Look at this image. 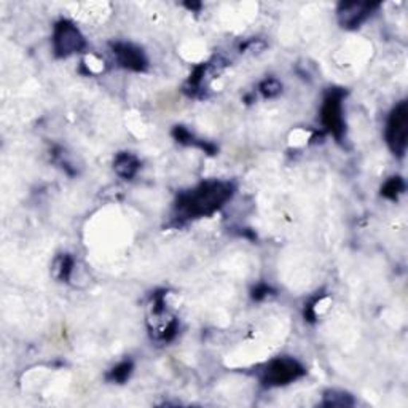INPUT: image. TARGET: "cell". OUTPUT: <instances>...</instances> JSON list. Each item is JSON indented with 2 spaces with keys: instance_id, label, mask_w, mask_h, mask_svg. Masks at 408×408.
Here are the masks:
<instances>
[{
  "instance_id": "1",
  "label": "cell",
  "mask_w": 408,
  "mask_h": 408,
  "mask_svg": "<svg viewBox=\"0 0 408 408\" xmlns=\"http://www.w3.org/2000/svg\"><path fill=\"white\" fill-rule=\"evenodd\" d=\"M231 194H233V187L228 182H204L193 190L180 194L175 208L184 217L209 216L222 208Z\"/></svg>"
},
{
  "instance_id": "2",
  "label": "cell",
  "mask_w": 408,
  "mask_h": 408,
  "mask_svg": "<svg viewBox=\"0 0 408 408\" xmlns=\"http://www.w3.org/2000/svg\"><path fill=\"white\" fill-rule=\"evenodd\" d=\"M407 136H408V106L405 101L395 106L394 111L389 115L386 139L389 149L394 155L404 156L407 150Z\"/></svg>"
},
{
  "instance_id": "3",
  "label": "cell",
  "mask_w": 408,
  "mask_h": 408,
  "mask_svg": "<svg viewBox=\"0 0 408 408\" xmlns=\"http://www.w3.org/2000/svg\"><path fill=\"white\" fill-rule=\"evenodd\" d=\"M53 45L58 56H70L83 50L85 39L74 24L63 20L54 26Z\"/></svg>"
},
{
  "instance_id": "4",
  "label": "cell",
  "mask_w": 408,
  "mask_h": 408,
  "mask_svg": "<svg viewBox=\"0 0 408 408\" xmlns=\"http://www.w3.org/2000/svg\"><path fill=\"white\" fill-rule=\"evenodd\" d=\"M343 91L333 89L327 94L322 104L321 118L322 123L330 131L335 137L342 139L345 134V118H343Z\"/></svg>"
},
{
  "instance_id": "5",
  "label": "cell",
  "mask_w": 408,
  "mask_h": 408,
  "mask_svg": "<svg viewBox=\"0 0 408 408\" xmlns=\"http://www.w3.org/2000/svg\"><path fill=\"white\" fill-rule=\"evenodd\" d=\"M304 375V369L295 359L279 357L268 364L265 370V383L268 386H281Z\"/></svg>"
},
{
  "instance_id": "6",
  "label": "cell",
  "mask_w": 408,
  "mask_h": 408,
  "mask_svg": "<svg viewBox=\"0 0 408 408\" xmlns=\"http://www.w3.org/2000/svg\"><path fill=\"white\" fill-rule=\"evenodd\" d=\"M375 8H378V4L345 2L338 8V21L346 29H356L367 20Z\"/></svg>"
},
{
  "instance_id": "7",
  "label": "cell",
  "mask_w": 408,
  "mask_h": 408,
  "mask_svg": "<svg viewBox=\"0 0 408 408\" xmlns=\"http://www.w3.org/2000/svg\"><path fill=\"white\" fill-rule=\"evenodd\" d=\"M113 54L117 56L118 63L130 70L142 72L147 67V59L142 53L141 48L134 47L131 44H115L112 47Z\"/></svg>"
},
{
  "instance_id": "8",
  "label": "cell",
  "mask_w": 408,
  "mask_h": 408,
  "mask_svg": "<svg viewBox=\"0 0 408 408\" xmlns=\"http://www.w3.org/2000/svg\"><path fill=\"white\" fill-rule=\"evenodd\" d=\"M139 168H141V161H139L132 154H126V152H123V154H118L115 156L113 169L120 178L132 179L134 175L137 174Z\"/></svg>"
},
{
  "instance_id": "9",
  "label": "cell",
  "mask_w": 408,
  "mask_h": 408,
  "mask_svg": "<svg viewBox=\"0 0 408 408\" xmlns=\"http://www.w3.org/2000/svg\"><path fill=\"white\" fill-rule=\"evenodd\" d=\"M72 270H74V260L69 255H61L54 264V275L59 278L61 281H69V278L72 275Z\"/></svg>"
},
{
  "instance_id": "10",
  "label": "cell",
  "mask_w": 408,
  "mask_h": 408,
  "mask_svg": "<svg viewBox=\"0 0 408 408\" xmlns=\"http://www.w3.org/2000/svg\"><path fill=\"white\" fill-rule=\"evenodd\" d=\"M405 190V182L402 178H391L381 188V194L388 199H397L399 194Z\"/></svg>"
},
{
  "instance_id": "11",
  "label": "cell",
  "mask_w": 408,
  "mask_h": 408,
  "mask_svg": "<svg viewBox=\"0 0 408 408\" xmlns=\"http://www.w3.org/2000/svg\"><path fill=\"white\" fill-rule=\"evenodd\" d=\"M131 371H132V364L130 361H125L111 370V373H109V380L115 383H123L130 378Z\"/></svg>"
},
{
  "instance_id": "12",
  "label": "cell",
  "mask_w": 408,
  "mask_h": 408,
  "mask_svg": "<svg viewBox=\"0 0 408 408\" xmlns=\"http://www.w3.org/2000/svg\"><path fill=\"white\" fill-rule=\"evenodd\" d=\"M324 405L327 407H346V405H352V399L351 395L345 394V392H338V391H328L326 395Z\"/></svg>"
},
{
  "instance_id": "13",
  "label": "cell",
  "mask_w": 408,
  "mask_h": 408,
  "mask_svg": "<svg viewBox=\"0 0 408 408\" xmlns=\"http://www.w3.org/2000/svg\"><path fill=\"white\" fill-rule=\"evenodd\" d=\"M260 91L266 97H275L283 91V85L279 83L276 78H266V80L260 85Z\"/></svg>"
},
{
  "instance_id": "14",
  "label": "cell",
  "mask_w": 408,
  "mask_h": 408,
  "mask_svg": "<svg viewBox=\"0 0 408 408\" xmlns=\"http://www.w3.org/2000/svg\"><path fill=\"white\" fill-rule=\"evenodd\" d=\"M268 295H270V288L265 284L257 285V288H255L252 292V297L255 298V300H264V298Z\"/></svg>"
}]
</instances>
